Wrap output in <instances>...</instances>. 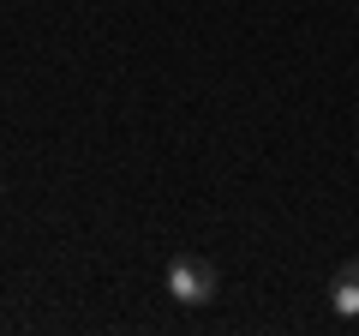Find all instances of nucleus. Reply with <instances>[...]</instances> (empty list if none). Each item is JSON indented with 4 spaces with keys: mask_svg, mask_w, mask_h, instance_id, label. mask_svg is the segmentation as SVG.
I'll list each match as a JSON object with an SVG mask.
<instances>
[{
    "mask_svg": "<svg viewBox=\"0 0 359 336\" xmlns=\"http://www.w3.org/2000/svg\"><path fill=\"white\" fill-rule=\"evenodd\" d=\"M168 295L180 306H204V300H216V271L204 259H174L168 264Z\"/></svg>",
    "mask_w": 359,
    "mask_h": 336,
    "instance_id": "nucleus-1",
    "label": "nucleus"
},
{
    "mask_svg": "<svg viewBox=\"0 0 359 336\" xmlns=\"http://www.w3.org/2000/svg\"><path fill=\"white\" fill-rule=\"evenodd\" d=\"M330 306L341 312V318H359V264H341L330 283Z\"/></svg>",
    "mask_w": 359,
    "mask_h": 336,
    "instance_id": "nucleus-2",
    "label": "nucleus"
}]
</instances>
